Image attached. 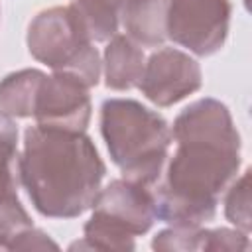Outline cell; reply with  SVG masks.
I'll return each instance as SVG.
<instances>
[{
    "label": "cell",
    "instance_id": "obj_17",
    "mask_svg": "<svg viewBox=\"0 0 252 252\" xmlns=\"http://www.w3.org/2000/svg\"><path fill=\"white\" fill-rule=\"evenodd\" d=\"M250 246L248 234L238 228H207L205 248L207 252H232V250H246Z\"/></svg>",
    "mask_w": 252,
    "mask_h": 252
},
{
    "label": "cell",
    "instance_id": "obj_18",
    "mask_svg": "<svg viewBox=\"0 0 252 252\" xmlns=\"http://www.w3.org/2000/svg\"><path fill=\"white\" fill-rule=\"evenodd\" d=\"M45 248H57V242L49 238L47 232L32 226L28 230H24L12 244L8 250H45Z\"/></svg>",
    "mask_w": 252,
    "mask_h": 252
},
{
    "label": "cell",
    "instance_id": "obj_13",
    "mask_svg": "<svg viewBox=\"0 0 252 252\" xmlns=\"http://www.w3.org/2000/svg\"><path fill=\"white\" fill-rule=\"evenodd\" d=\"M93 41H108L118 32L124 0H75Z\"/></svg>",
    "mask_w": 252,
    "mask_h": 252
},
{
    "label": "cell",
    "instance_id": "obj_9",
    "mask_svg": "<svg viewBox=\"0 0 252 252\" xmlns=\"http://www.w3.org/2000/svg\"><path fill=\"white\" fill-rule=\"evenodd\" d=\"M146 67L142 45L128 35L116 33L108 39L102 59L104 85L112 91H130L140 85Z\"/></svg>",
    "mask_w": 252,
    "mask_h": 252
},
{
    "label": "cell",
    "instance_id": "obj_4",
    "mask_svg": "<svg viewBox=\"0 0 252 252\" xmlns=\"http://www.w3.org/2000/svg\"><path fill=\"white\" fill-rule=\"evenodd\" d=\"M28 51L53 71L75 75L89 89L98 85L102 61L75 4L41 10L28 26Z\"/></svg>",
    "mask_w": 252,
    "mask_h": 252
},
{
    "label": "cell",
    "instance_id": "obj_11",
    "mask_svg": "<svg viewBox=\"0 0 252 252\" xmlns=\"http://www.w3.org/2000/svg\"><path fill=\"white\" fill-rule=\"evenodd\" d=\"M45 73L39 69H20L0 81V110L12 118L33 116L35 96Z\"/></svg>",
    "mask_w": 252,
    "mask_h": 252
},
{
    "label": "cell",
    "instance_id": "obj_7",
    "mask_svg": "<svg viewBox=\"0 0 252 252\" xmlns=\"http://www.w3.org/2000/svg\"><path fill=\"white\" fill-rule=\"evenodd\" d=\"M203 85L201 65L185 51L163 47L150 55L138 89L156 106H171Z\"/></svg>",
    "mask_w": 252,
    "mask_h": 252
},
{
    "label": "cell",
    "instance_id": "obj_10",
    "mask_svg": "<svg viewBox=\"0 0 252 252\" xmlns=\"http://www.w3.org/2000/svg\"><path fill=\"white\" fill-rule=\"evenodd\" d=\"M169 0H124L120 20L126 35L144 47H158L167 39Z\"/></svg>",
    "mask_w": 252,
    "mask_h": 252
},
{
    "label": "cell",
    "instance_id": "obj_8",
    "mask_svg": "<svg viewBox=\"0 0 252 252\" xmlns=\"http://www.w3.org/2000/svg\"><path fill=\"white\" fill-rule=\"evenodd\" d=\"M91 114L89 87L83 81L59 71H53L49 77L45 75L33 106V118L39 126L85 132Z\"/></svg>",
    "mask_w": 252,
    "mask_h": 252
},
{
    "label": "cell",
    "instance_id": "obj_3",
    "mask_svg": "<svg viewBox=\"0 0 252 252\" xmlns=\"http://www.w3.org/2000/svg\"><path fill=\"white\" fill-rule=\"evenodd\" d=\"M100 134L124 179L154 189L163 173L171 126L134 98H106L100 106Z\"/></svg>",
    "mask_w": 252,
    "mask_h": 252
},
{
    "label": "cell",
    "instance_id": "obj_16",
    "mask_svg": "<svg viewBox=\"0 0 252 252\" xmlns=\"http://www.w3.org/2000/svg\"><path fill=\"white\" fill-rule=\"evenodd\" d=\"M32 226V217L28 215L20 199L0 205V248H10V244Z\"/></svg>",
    "mask_w": 252,
    "mask_h": 252
},
{
    "label": "cell",
    "instance_id": "obj_5",
    "mask_svg": "<svg viewBox=\"0 0 252 252\" xmlns=\"http://www.w3.org/2000/svg\"><path fill=\"white\" fill-rule=\"evenodd\" d=\"M93 215L85 222L83 240L71 248L89 250H134V236L146 234L156 220V203L150 187L130 179H112L100 187Z\"/></svg>",
    "mask_w": 252,
    "mask_h": 252
},
{
    "label": "cell",
    "instance_id": "obj_14",
    "mask_svg": "<svg viewBox=\"0 0 252 252\" xmlns=\"http://www.w3.org/2000/svg\"><path fill=\"white\" fill-rule=\"evenodd\" d=\"M207 238V228L201 224H171L165 230H159L154 240L152 248L161 252H191L203 250Z\"/></svg>",
    "mask_w": 252,
    "mask_h": 252
},
{
    "label": "cell",
    "instance_id": "obj_12",
    "mask_svg": "<svg viewBox=\"0 0 252 252\" xmlns=\"http://www.w3.org/2000/svg\"><path fill=\"white\" fill-rule=\"evenodd\" d=\"M20 154L18 126L14 118L0 110V205L18 199Z\"/></svg>",
    "mask_w": 252,
    "mask_h": 252
},
{
    "label": "cell",
    "instance_id": "obj_1",
    "mask_svg": "<svg viewBox=\"0 0 252 252\" xmlns=\"http://www.w3.org/2000/svg\"><path fill=\"white\" fill-rule=\"evenodd\" d=\"M175 152L152 189L156 219L167 224L213 220L217 205L240 169V134L228 106L205 96L173 120Z\"/></svg>",
    "mask_w": 252,
    "mask_h": 252
},
{
    "label": "cell",
    "instance_id": "obj_6",
    "mask_svg": "<svg viewBox=\"0 0 252 252\" xmlns=\"http://www.w3.org/2000/svg\"><path fill=\"white\" fill-rule=\"evenodd\" d=\"M228 0H169L167 37L199 57L222 49L230 28Z\"/></svg>",
    "mask_w": 252,
    "mask_h": 252
},
{
    "label": "cell",
    "instance_id": "obj_15",
    "mask_svg": "<svg viewBox=\"0 0 252 252\" xmlns=\"http://www.w3.org/2000/svg\"><path fill=\"white\" fill-rule=\"evenodd\" d=\"M250 169H246L238 179H234L226 187L224 195V217L232 222L238 230L250 232L252 219H250Z\"/></svg>",
    "mask_w": 252,
    "mask_h": 252
},
{
    "label": "cell",
    "instance_id": "obj_2",
    "mask_svg": "<svg viewBox=\"0 0 252 252\" xmlns=\"http://www.w3.org/2000/svg\"><path fill=\"white\" fill-rule=\"evenodd\" d=\"M106 165L85 132L30 126L20 156V185L47 219H75L100 191Z\"/></svg>",
    "mask_w": 252,
    "mask_h": 252
}]
</instances>
